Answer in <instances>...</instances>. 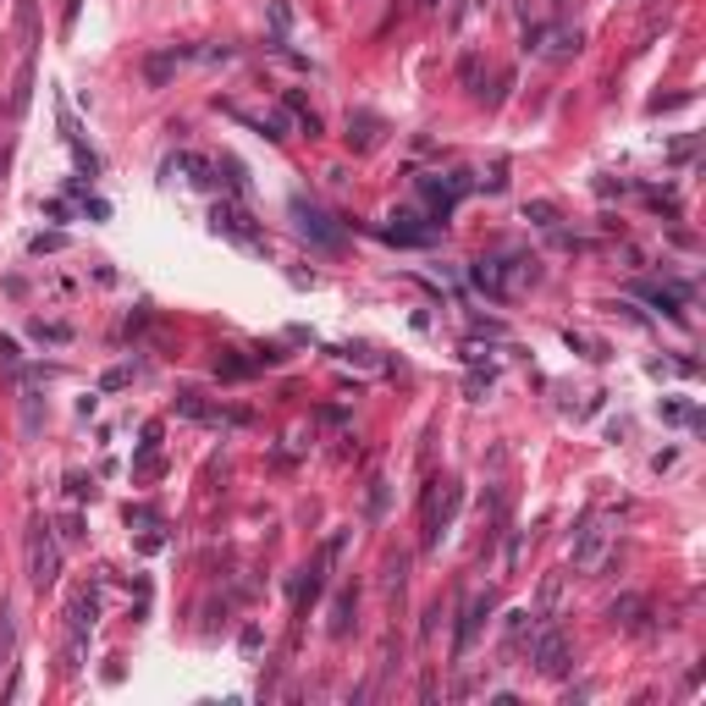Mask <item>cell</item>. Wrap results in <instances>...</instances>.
<instances>
[{"label":"cell","mask_w":706,"mask_h":706,"mask_svg":"<svg viewBox=\"0 0 706 706\" xmlns=\"http://www.w3.org/2000/svg\"><path fill=\"white\" fill-rule=\"evenodd\" d=\"M22 547H28V580H34V591H50L61 580V541H55V530L45 519H34Z\"/></svg>","instance_id":"cell-1"},{"label":"cell","mask_w":706,"mask_h":706,"mask_svg":"<svg viewBox=\"0 0 706 706\" xmlns=\"http://www.w3.org/2000/svg\"><path fill=\"white\" fill-rule=\"evenodd\" d=\"M530 662H535V673H541V679H563V673L574 668L568 635H563V629H552V624H541V629L530 635Z\"/></svg>","instance_id":"cell-2"},{"label":"cell","mask_w":706,"mask_h":706,"mask_svg":"<svg viewBox=\"0 0 706 706\" xmlns=\"http://www.w3.org/2000/svg\"><path fill=\"white\" fill-rule=\"evenodd\" d=\"M453 513H458V486L453 480H431L425 486V547L441 541V530L453 525Z\"/></svg>","instance_id":"cell-3"},{"label":"cell","mask_w":706,"mask_h":706,"mask_svg":"<svg viewBox=\"0 0 706 706\" xmlns=\"http://www.w3.org/2000/svg\"><path fill=\"white\" fill-rule=\"evenodd\" d=\"M210 227L221 232V238H232V243H243V248H265V232L254 227V215L243 210V205H215V215H210Z\"/></svg>","instance_id":"cell-4"},{"label":"cell","mask_w":706,"mask_h":706,"mask_svg":"<svg viewBox=\"0 0 706 706\" xmlns=\"http://www.w3.org/2000/svg\"><path fill=\"white\" fill-rule=\"evenodd\" d=\"M607 547H613V530L591 519L580 535H574V568H580V574H596V568L607 563Z\"/></svg>","instance_id":"cell-5"},{"label":"cell","mask_w":706,"mask_h":706,"mask_svg":"<svg viewBox=\"0 0 706 706\" xmlns=\"http://www.w3.org/2000/svg\"><path fill=\"white\" fill-rule=\"evenodd\" d=\"M293 221H298V232H304L309 243H320V248H342V232L332 227V215H326V210H315V205L293 199Z\"/></svg>","instance_id":"cell-6"},{"label":"cell","mask_w":706,"mask_h":706,"mask_svg":"<svg viewBox=\"0 0 706 706\" xmlns=\"http://www.w3.org/2000/svg\"><path fill=\"white\" fill-rule=\"evenodd\" d=\"M497 607V596L486 591V596H469L464 601V618H458V640H453V657H469V646H475V635H480V624H486V613Z\"/></svg>","instance_id":"cell-7"},{"label":"cell","mask_w":706,"mask_h":706,"mask_svg":"<svg viewBox=\"0 0 706 706\" xmlns=\"http://www.w3.org/2000/svg\"><path fill=\"white\" fill-rule=\"evenodd\" d=\"M387 221H392V227H387L392 243H431L436 238V227H420V210H392Z\"/></svg>","instance_id":"cell-8"},{"label":"cell","mask_w":706,"mask_h":706,"mask_svg":"<svg viewBox=\"0 0 706 706\" xmlns=\"http://www.w3.org/2000/svg\"><path fill=\"white\" fill-rule=\"evenodd\" d=\"M469 282L480 287V293H486V298H513L508 293V271H502V260H480V265H469Z\"/></svg>","instance_id":"cell-9"},{"label":"cell","mask_w":706,"mask_h":706,"mask_svg":"<svg viewBox=\"0 0 706 706\" xmlns=\"http://www.w3.org/2000/svg\"><path fill=\"white\" fill-rule=\"evenodd\" d=\"M94 618H100V601H94V591H78L67 601V635H88Z\"/></svg>","instance_id":"cell-10"},{"label":"cell","mask_w":706,"mask_h":706,"mask_svg":"<svg viewBox=\"0 0 706 706\" xmlns=\"http://www.w3.org/2000/svg\"><path fill=\"white\" fill-rule=\"evenodd\" d=\"M375 139H381V116L353 111V116H348V144H353V149H375Z\"/></svg>","instance_id":"cell-11"},{"label":"cell","mask_w":706,"mask_h":706,"mask_svg":"<svg viewBox=\"0 0 706 706\" xmlns=\"http://www.w3.org/2000/svg\"><path fill=\"white\" fill-rule=\"evenodd\" d=\"M535 624H541V618L530 613V607H519V613H508V624H502V646H508V651H519L525 640L535 635Z\"/></svg>","instance_id":"cell-12"},{"label":"cell","mask_w":706,"mask_h":706,"mask_svg":"<svg viewBox=\"0 0 706 706\" xmlns=\"http://www.w3.org/2000/svg\"><path fill=\"white\" fill-rule=\"evenodd\" d=\"M182 55H188V50H177V45H172V50H160V55H149V61H144V78L160 88V83L177 72V61H182Z\"/></svg>","instance_id":"cell-13"},{"label":"cell","mask_w":706,"mask_h":706,"mask_svg":"<svg viewBox=\"0 0 706 706\" xmlns=\"http://www.w3.org/2000/svg\"><path fill=\"white\" fill-rule=\"evenodd\" d=\"M640 618H646V601H640V596H618V601H613V624L640 629Z\"/></svg>","instance_id":"cell-14"},{"label":"cell","mask_w":706,"mask_h":706,"mask_svg":"<svg viewBox=\"0 0 706 706\" xmlns=\"http://www.w3.org/2000/svg\"><path fill=\"white\" fill-rule=\"evenodd\" d=\"M177 414H188V420H210V425H215V408H210L199 392H177Z\"/></svg>","instance_id":"cell-15"},{"label":"cell","mask_w":706,"mask_h":706,"mask_svg":"<svg viewBox=\"0 0 706 706\" xmlns=\"http://www.w3.org/2000/svg\"><path fill=\"white\" fill-rule=\"evenodd\" d=\"M287 111H293V116H298V127H304V133H309V139L320 133V116H315V111L304 105V94H293V88H287Z\"/></svg>","instance_id":"cell-16"},{"label":"cell","mask_w":706,"mask_h":706,"mask_svg":"<svg viewBox=\"0 0 706 706\" xmlns=\"http://www.w3.org/2000/svg\"><path fill=\"white\" fill-rule=\"evenodd\" d=\"M215 375H221V381H243V375H254V365L238 359V353H221V359H215Z\"/></svg>","instance_id":"cell-17"},{"label":"cell","mask_w":706,"mask_h":706,"mask_svg":"<svg viewBox=\"0 0 706 706\" xmlns=\"http://www.w3.org/2000/svg\"><path fill=\"white\" fill-rule=\"evenodd\" d=\"M348 624H353V591H342L332 601V635H348Z\"/></svg>","instance_id":"cell-18"},{"label":"cell","mask_w":706,"mask_h":706,"mask_svg":"<svg viewBox=\"0 0 706 706\" xmlns=\"http://www.w3.org/2000/svg\"><path fill=\"white\" fill-rule=\"evenodd\" d=\"M525 215L535 221V227H552V221H558V210H552L547 199H535V205H525Z\"/></svg>","instance_id":"cell-19"},{"label":"cell","mask_w":706,"mask_h":706,"mask_svg":"<svg viewBox=\"0 0 706 706\" xmlns=\"http://www.w3.org/2000/svg\"><path fill=\"white\" fill-rule=\"evenodd\" d=\"M67 497H72V502L94 497V480H88V475H67Z\"/></svg>","instance_id":"cell-20"},{"label":"cell","mask_w":706,"mask_h":706,"mask_svg":"<svg viewBox=\"0 0 706 706\" xmlns=\"http://www.w3.org/2000/svg\"><path fill=\"white\" fill-rule=\"evenodd\" d=\"M271 28H276V39L287 34V28H293V12H287L282 0H271Z\"/></svg>","instance_id":"cell-21"},{"label":"cell","mask_w":706,"mask_h":706,"mask_svg":"<svg viewBox=\"0 0 706 706\" xmlns=\"http://www.w3.org/2000/svg\"><path fill=\"white\" fill-rule=\"evenodd\" d=\"M34 337H39V342H67L72 332H67V326H45V320H34Z\"/></svg>","instance_id":"cell-22"},{"label":"cell","mask_w":706,"mask_h":706,"mask_svg":"<svg viewBox=\"0 0 706 706\" xmlns=\"http://www.w3.org/2000/svg\"><path fill=\"white\" fill-rule=\"evenodd\" d=\"M88 530H83V519H78V513H67V519H61V541H83Z\"/></svg>","instance_id":"cell-23"},{"label":"cell","mask_w":706,"mask_h":706,"mask_svg":"<svg viewBox=\"0 0 706 706\" xmlns=\"http://www.w3.org/2000/svg\"><path fill=\"white\" fill-rule=\"evenodd\" d=\"M127 525H155V508H127Z\"/></svg>","instance_id":"cell-24"},{"label":"cell","mask_w":706,"mask_h":706,"mask_svg":"<svg viewBox=\"0 0 706 706\" xmlns=\"http://www.w3.org/2000/svg\"><path fill=\"white\" fill-rule=\"evenodd\" d=\"M458 78H464V83H475V78H480V61H475V55H464V67H458Z\"/></svg>","instance_id":"cell-25"},{"label":"cell","mask_w":706,"mask_h":706,"mask_svg":"<svg viewBox=\"0 0 706 706\" xmlns=\"http://www.w3.org/2000/svg\"><path fill=\"white\" fill-rule=\"evenodd\" d=\"M0 365H17V342L12 337H0Z\"/></svg>","instance_id":"cell-26"},{"label":"cell","mask_w":706,"mask_h":706,"mask_svg":"<svg viewBox=\"0 0 706 706\" xmlns=\"http://www.w3.org/2000/svg\"><path fill=\"white\" fill-rule=\"evenodd\" d=\"M414 6H420V12H431V6H441V0H414Z\"/></svg>","instance_id":"cell-27"}]
</instances>
